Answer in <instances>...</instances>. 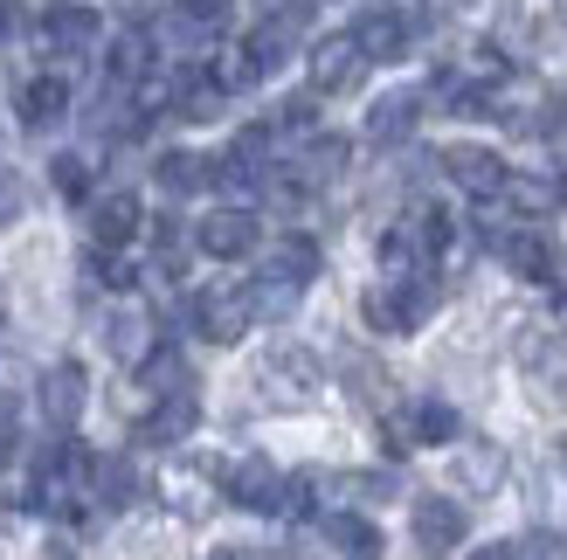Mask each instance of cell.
Segmentation results:
<instances>
[{
	"instance_id": "1",
	"label": "cell",
	"mask_w": 567,
	"mask_h": 560,
	"mask_svg": "<svg viewBox=\"0 0 567 560\" xmlns=\"http://www.w3.org/2000/svg\"><path fill=\"white\" fill-rule=\"evenodd\" d=\"M367 325L374 332H415L422 319L436 312V284L430 277H402V284H381V291H367Z\"/></svg>"
},
{
	"instance_id": "2",
	"label": "cell",
	"mask_w": 567,
	"mask_h": 560,
	"mask_svg": "<svg viewBox=\"0 0 567 560\" xmlns=\"http://www.w3.org/2000/svg\"><path fill=\"white\" fill-rule=\"evenodd\" d=\"M257 387H264L270 408H305L311 395H319V360H311L305 346H277L257 367Z\"/></svg>"
},
{
	"instance_id": "3",
	"label": "cell",
	"mask_w": 567,
	"mask_h": 560,
	"mask_svg": "<svg viewBox=\"0 0 567 560\" xmlns=\"http://www.w3.org/2000/svg\"><path fill=\"white\" fill-rule=\"evenodd\" d=\"M347 35L360 42V55H367V63H394V55H409L415 21H409V8H394V0H367V8H360V21L347 28Z\"/></svg>"
},
{
	"instance_id": "4",
	"label": "cell",
	"mask_w": 567,
	"mask_h": 560,
	"mask_svg": "<svg viewBox=\"0 0 567 560\" xmlns=\"http://www.w3.org/2000/svg\"><path fill=\"white\" fill-rule=\"evenodd\" d=\"M257 215L249 208H208L202 215V229H194V242H202V257H221V263H236V257H249L257 249Z\"/></svg>"
},
{
	"instance_id": "5",
	"label": "cell",
	"mask_w": 567,
	"mask_h": 560,
	"mask_svg": "<svg viewBox=\"0 0 567 560\" xmlns=\"http://www.w3.org/2000/svg\"><path fill=\"white\" fill-rule=\"evenodd\" d=\"M249 319H257V312H249L243 291H202V298H194V325H202L208 346H236L249 332Z\"/></svg>"
},
{
	"instance_id": "6",
	"label": "cell",
	"mask_w": 567,
	"mask_h": 560,
	"mask_svg": "<svg viewBox=\"0 0 567 560\" xmlns=\"http://www.w3.org/2000/svg\"><path fill=\"white\" fill-rule=\"evenodd\" d=\"M360 70H367V55H360V42H353V35H326L319 49H311V91H326V97L353 91Z\"/></svg>"
},
{
	"instance_id": "7",
	"label": "cell",
	"mask_w": 567,
	"mask_h": 560,
	"mask_svg": "<svg viewBox=\"0 0 567 560\" xmlns=\"http://www.w3.org/2000/svg\"><path fill=\"white\" fill-rule=\"evenodd\" d=\"M443 174L457 180L464 194H477V201L505 194V159H498L492 146H450V153H443Z\"/></svg>"
},
{
	"instance_id": "8",
	"label": "cell",
	"mask_w": 567,
	"mask_h": 560,
	"mask_svg": "<svg viewBox=\"0 0 567 560\" xmlns=\"http://www.w3.org/2000/svg\"><path fill=\"white\" fill-rule=\"evenodd\" d=\"M42 415L55 429H70L76 415H83V402H91V381H83V367H70V360H55V367H42Z\"/></svg>"
},
{
	"instance_id": "9",
	"label": "cell",
	"mask_w": 567,
	"mask_h": 560,
	"mask_svg": "<svg viewBox=\"0 0 567 560\" xmlns=\"http://www.w3.org/2000/svg\"><path fill=\"white\" fill-rule=\"evenodd\" d=\"M104 35V21L91 14V8H76V0H55V8H42V42L55 49V55H83Z\"/></svg>"
},
{
	"instance_id": "10",
	"label": "cell",
	"mask_w": 567,
	"mask_h": 560,
	"mask_svg": "<svg viewBox=\"0 0 567 560\" xmlns=\"http://www.w3.org/2000/svg\"><path fill=\"white\" fill-rule=\"evenodd\" d=\"M138 229H146V208H138V194H104V201L91 208V236H97V249H125V242H138Z\"/></svg>"
},
{
	"instance_id": "11",
	"label": "cell",
	"mask_w": 567,
	"mask_h": 560,
	"mask_svg": "<svg viewBox=\"0 0 567 560\" xmlns=\"http://www.w3.org/2000/svg\"><path fill=\"white\" fill-rule=\"evenodd\" d=\"M415 540H422V553H457L464 506L457 498H415Z\"/></svg>"
},
{
	"instance_id": "12",
	"label": "cell",
	"mask_w": 567,
	"mask_h": 560,
	"mask_svg": "<svg viewBox=\"0 0 567 560\" xmlns=\"http://www.w3.org/2000/svg\"><path fill=\"white\" fill-rule=\"evenodd\" d=\"M415 118H422V91H388L367 111V138H374V146H402L415 132Z\"/></svg>"
},
{
	"instance_id": "13",
	"label": "cell",
	"mask_w": 567,
	"mask_h": 560,
	"mask_svg": "<svg viewBox=\"0 0 567 560\" xmlns=\"http://www.w3.org/2000/svg\"><path fill=\"white\" fill-rule=\"evenodd\" d=\"M264 277H270V284H291V291H305L311 277H319V242H311V236H284V242H270Z\"/></svg>"
},
{
	"instance_id": "14",
	"label": "cell",
	"mask_w": 567,
	"mask_h": 560,
	"mask_svg": "<svg viewBox=\"0 0 567 560\" xmlns=\"http://www.w3.org/2000/svg\"><path fill=\"white\" fill-rule=\"evenodd\" d=\"M14 111H21L28 132H49V125L70 111V83H63V76H28L21 97H14Z\"/></svg>"
},
{
	"instance_id": "15",
	"label": "cell",
	"mask_w": 567,
	"mask_h": 560,
	"mask_svg": "<svg viewBox=\"0 0 567 560\" xmlns=\"http://www.w3.org/2000/svg\"><path fill=\"white\" fill-rule=\"evenodd\" d=\"M194 423H202V402H194V387H181V395H159L153 402V415H146V443H181Z\"/></svg>"
},
{
	"instance_id": "16",
	"label": "cell",
	"mask_w": 567,
	"mask_h": 560,
	"mask_svg": "<svg viewBox=\"0 0 567 560\" xmlns=\"http://www.w3.org/2000/svg\"><path fill=\"white\" fill-rule=\"evenodd\" d=\"M326 540L339 547V553H347V560H381V526L374 519H360V512H332L326 519Z\"/></svg>"
},
{
	"instance_id": "17",
	"label": "cell",
	"mask_w": 567,
	"mask_h": 560,
	"mask_svg": "<svg viewBox=\"0 0 567 560\" xmlns=\"http://www.w3.org/2000/svg\"><path fill=\"white\" fill-rule=\"evenodd\" d=\"M277 491H284V478H277V464H264V457H249V464H236V478H229V498H236V506H257V512H277Z\"/></svg>"
},
{
	"instance_id": "18",
	"label": "cell",
	"mask_w": 567,
	"mask_h": 560,
	"mask_svg": "<svg viewBox=\"0 0 567 560\" xmlns=\"http://www.w3.org/2000/svg\"><path fill=\"white\" fill-rule=\"evenodd\" d=\"M505 263H513L519 277H533V284H547V277L560 270V249H554L547 236H533V229H519L513 242H505Z\"/></svg>"
},
{
	"instance_id": "19",
	"label": "cell",
	"mask_w": 567,
	"mask_h": 560,
	"mask_svg": "<svg viewBox=\"0 0 567 560\" xmlns=\"http://www.w3.org/2000/svg\"><path fill=\"white\" fill-rule=\"evenodd\" d=\"M505 194H513V208H526V215H547V208L567 201V187L554 174H505Z\"/></svg>"
},
{
	"instance_id": "20",
	"label": "cell",
	"mask_w": 567,
	"mask_h": 560,
	"mask_svg": "<svg viewBox=\"0 0 567 560\" xmlns=\"http://www.w3.org/2000/svg\"><path fill=\"white\" fill-rule=\"evenodd\" d=\"M146 70H153V35H146V28H125V35L111 42V76H118V83H138Z\"/></svg>"
},
{
	"instance_id": "21",
	"label": "cell",
	"mask_w": 567,
	"mask_h": 560,
	"mask_svg": "<svg viewBox=\"0 0 567 560\" xmlns=\"http://www.w3.org/2000/svg\"><path fill=\"white\" fill-rule=\"evenodd\" d=\"M339 166H347V138H311V146L298 153V166L291 174L305 180V187H319V180H332Z\"/></svg>"
},
{
	"instance_id": "22",
	"label": "cell",
	"mask_w": 567,
	"mask_h": 560,
	"mask_svg": "<svg viewBox=\"0 0 567 560\" xmlns=\"http://www.w3.org/2000/svg\"><path fill=\"white\" fill-rule=\"evenodd\" d=\"M208 174H215V159H202V153H166V159H159V187H166V194L208 187Z\"/></svg>"
},
{
	"instance_id": "23",
	"label": "cell",
	"mask_w": 567,
	"mask_h": 560,
	"mask_svg": "<svg viewBox=\"0 0 567 560\" xmlns=\"http://www.w3.org/2000/svg\"><path fill=\"white\" fill-rule=\"evenodd\" d=\"M138 381H146L153 395H181V387H194V381H187V360H181L174 346H153L146 367H138Z\"/></svg>"
},
{
	"instance_id": "24",
	"label": "cell",
	"mask_w": 567,
	"mask_h": 560,
	"mask_svg": "<svg viewBox=\"0 0 567 560\" xmlns=\"http://www.w3.org/2000/svg\"><path fill=\"white\" fill-rule=\"evenodd\" d=\"M174 111H181V118H215V111H221V83H215V70H194V76H181V97H174Z\"/></svg>"
},
{
	"instance_id": "25",
	"label": "cell",
	"mask_w": 567,
	"mask_h": 560,
	"mask_svg": "<svg viewBox=\"0 0 567 560\" xmlns=\"http://www.w3.org/2000/svg\"><path fill=\"white\" fill-rule=\"evenodd\" d=\"M415 443H457V408L450 402H422L415 415H402Z\"/></svg>"
},
{
	"instance_id": "26",
	"label": "cell",
	"mask_w": 567,
	"mask_h": 560,
	"mask_svg": "<svg viewBox=\"0 0 567 560\" xmlns=\"http://www.w3.org/2000/svg\"><path fill=\"white\" fill-rule=\"evenodd\" d=\"M229 8L236 0H181V28H194V35H221V28H229Z\"/></svg>"
},
{
	"instance_id": "27",
	"label": "cell",
	"mask_w": 567,
	"mask_h": 560,
	"mask_svg": "<svg viewBox=\"0 0 567 560\" xmlns=\"http://www.w3.org/2000/svg\"><path fill=\"white\" fill-rule=\"evenodd\" d=\"M533 395H540V402H567V353H540V360H533Z\"/></svg>"
},
{
	"instance_id": "28",
	"label": "cell",
	"mask_w": 567,
	"mask_h": 560,
	"mask_svg": "<svg viewBox=\"0 0 567 560\" xmlns=\"http://www.w3.org/2000/svg\"><path fill=\"white\" fill-rule=\"evenodd\" d=\"M498 470H505V457L492 450V443H477V450L464 457V485H477V491H492V485H498Z\"/></svg>"
},
{
	"instance_id": "29",
	"label": "cell",
	"mask_w": 567,
	"mask_h": 560,
	"mask_svg": "<svg viewBox=\"0 0 567 560\" xmlns=\"http://www.w3.org/2000/svg\"><path fill=\"white\" fill-rule=\"evenodd\" d=\"M97 277H104L111 291H132L138 284V263L125 257V249H97Z\"/></svg>"
},
{
	"instance_id": "30",
	"label": "cell",
	"mask_w": 567,
	"mask_h": 560,
	"mask_svg": "<svg viewBox=\"0 0 567 560\" xmlns=\"http://www.w3.org/2000/svg\"><path fill=\"white\" fill-rule=\"evenodd\" d=\"M49 174H55V187H63V194H70V201H83V194H91V166H83L76 153H63V159H55V166H49Z\"/></svg>"
},
{
	"instance_id": "31",
	"label": "cell",
	"mask_w": 567,
	"mask_h": 560,
	"mask_svg": "<svg viewBox=\"0 0 567 560\" xmlns=\"http://www.w3.org/2000/svg\"><path fill=\"white\" fill-rule=\"evenodd\" d=\"M14 443H21V429H14V408H8V402H0V470H8V464H14Z\"/></svg>"
},
{
	"instance_id": "32",
	"label": "cell",
	"mask_w": 567,
	"mask_h": 560,
	"mask_svg": "<svg viewBox=\"0 0 567 560\" xmlns=\"http://www.w3.org/2000/svg\"><path fill=\"white\" fill-rule=\"evenodd\" d=\"M471 560H513V553H505V547H477Z\"/></svg>"
},
{
	"instance_id": "33",
	"label": "cell",
	"mask_w": 567,
	"mask_h": 560,
	"mask_svg": "<svg viewBox=\"0 0 567 560\" xmlns=\"http://www.w3.org/2000/svg\"><path fill=\"white\" fill-rule=\"evenodd\" d=\"M208 560H249V553H243V547H215Z\"/></svg>"
},
{
	"instance_id": "34",
	"label": "cell",
	"mask_w": 567,
	"mask_h": 560,
	"mask_svg": "<svg viewBox=\"0 0 567 560\" xmlns=\"http://www.w3.org/2000/svg\"><path fill=\"white\" fill-rule=\"evenodd\" d=\"M0 312H8V284H0Z\"/></svg>"
},
{
	"instance_id": "35",
	"label": "cell",
	"mask_w": 567,
	"mask_h": 560,
	"mask_svg": "<svg viewBox=\"0 0 567 560\" xmlns=\"http://www.w3.org/2000/svg\"><path fill=\"white\" fill-rule=\"evenodd\" d=\"M560 319H567V304H560Z\"/></svg>"
},
{
	"instance_id": "36",
	"label": "cell",
	"mask_w": 567,
	"mask_h": 560,
	"mask_svg": "<svg viewBox=\"0 0 567 560\" xmlns=\"http://www.w3.org/2000/svg\"><path fill=\"white\" fill-rule=\"evenodd\" d=\"M560 14H567V0H560Z\"/></svg>"
}]
</instances>
